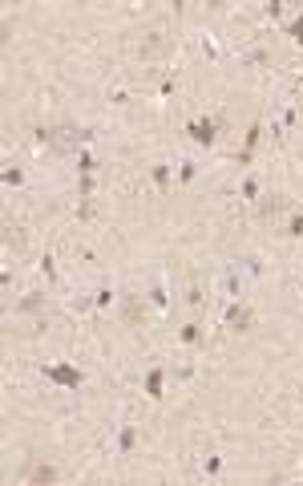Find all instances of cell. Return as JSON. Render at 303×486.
Here are the masks:
<instances>
[{"instance_id":"obj_5","label":"cell","mask_w":303,"mask_h":486,"mask_svg":"<svg viewBox=\"0 0 303 486\" xmlns=\"http://www.w3.org/2000/svg\"><path fill=\"white\" fill-rule=\"evenodd\" d=\"M279 207H283V195H263V199H259V215L263 219L279 215Z\"/></svg>"},{"instance_id":"obj_10","label":"cell","mask_w":303,"mask_h":486,"mask_svg":"<svg viewBox=\"0 0 303 486\" xmlns=\"http://www.w3.org/2000/svg\"><path fill=\"white\" fill-rule=\"evenodd\" d=\"M29 482H57V470H53V466H41V470L29 474Z\"/></svg>"},{"instance_id":"obj_2","label":"cell","mask_w":303,"mask_h":486,"mask_svg":"<svg viewBox=\"0 0 303 486\" xmlns=\"http://www.w3.org/2000/svg\"><path fill=\"white\" fill-rule=\"evenodd\" d=\"M45 377L57 381V385H69V389H77V385H81L77 365H45Z\"/></svg>"},{"instance_id":"obj_3","label":"cell","mask_w":303,"mask_h":486,"mask_svg":"<svg viewBox=\"0 0 303 486\" xmlns=\"http://www.w3.org/2000/svg\"><path fill=\"white\" fill-rule=\"evenodd\" d=\"M186 134L198 142V146H214V122L210 118H202V122H190L186 126Z\"/></svg>"},{"instance_id":"obj_16","label":"cell","mask_w":303,"mask_h":486,"mask_svg":"<svg viewBox=\"0 0 303 486\" xmlns=\"http://www.w3.org/2000/svg\"><path fill=\"white\" fill-rule=\"evenodd\" d=\"M142 316V304L138 300H125V320H138Z\"/></svg>"},{"instance_id":"obj_11","label":"cell","mask_w":303,"mask_h":486,"mask_svg":"<svg viewBox=\"0 0 303 486\" xmlns=\"http://www.w3.org/2000/svg\"><path fill=\"white\" fill-rule=\"evenodd\" d=\"M20 182H24V174H20L16 166H8V170H4V187H20Z\"/></svg>"},{"instance_id":"obj_8","label":"cell","mask_w":303,"mask_h":486,"mask_svg":"<svg viewBox=\"0 0 303 486\" xmlns=\"http://www.w3.org/2000/svg\"><path fill=\"white\" fill-rule=\"evenodd\" d=\"M178 340H182V344H198V340H202V328H198V324H186V328L178 332Z\"/></svg>"},{"instance_id":"obj_14","label":"cell","mask_w":303,"mask_h":486,"mask_svg":"<svg viewBox=\"0 0 303 486\" xmlns=\"http://www.w3.org/2000/svg\"><path fill=\"white\" fill-rule=\"evenodd\" d=\"M41 271H45V275H49V280H53V275H57V260H53L49 251H45V256H41Z\"/></svg>"},{"instance_id":"obj_22","label":"cell","mask_w":303,"mask_h":486,"mask_svg":"<svg viewBox=\"0 0 303 486\" xmlns=\"http://www.w3.org/2000/svg\"><path fill=\"white\" fill-rule=\"evenodd\" d=\"M77 191H81V195H89V191H93V178H89V174H81V182H77Z\"/></svg>"},{"instance_id":"obj_21","label":"cell","mask_w":303,"mask_h":486,"mask_svg":"<svg viewBox=\"0 0 303 486\" xmlns=\"http://www.w3.org/2000/svg\"><path fill=\"white\" fill-rule=\"evenodd\" d=\"M150 296H154V304H158V308H166V292H162V284H154Z\"/></svg>"},{"instance_id":"obj_13","label":"cell","mask_w":303,"mask_h":486,"mask_svg":"<svg viewBox=\"0 0 303 486\" xmlns=\"http://www.w3.org/2000/svg\"><path fill=\"white\" fill-rule=\"evenodd\" d=\"M37 308H41V296H24V300H20V308H16V312H37Z\"/></svg>"},{"instance_id":"obj_15","label":"cell","mask_w":303,"mask_h":486,"mask_svg":"<svg viewBox=\"0 0 303 486\" xmlns=\"http://www.w3.org/2000/svg\"><path fill=\"white\" fill-rule=\"evenodd\" d=\"M186 300H190V308H198V304H202V288H198V284L186 288Z\"/></svg>"},{"instance_id":"obj_18","label":"cell","mask_w":303,"mask_h":486,"mask_svg":"<svg viewBox=\"0 0 303 486\" xmlns=\"http://www.w3.org/2000/svg\"><path fill=\"white\" fill-rule=\"evenodd\" d=\"M93 300H97V308H109V304H113V292H109V288H101Z\"/></svg>"},{"instance_id":"obj_19","label":"cell","mask_w":303,"mask_h":486,"mask_svg":"<svg viewBox=\"0 0 303 486\" xmlns=\"http://www.w3.org/2000/svg\"><path fill=\"white\" fill-rule=\"evenodd\" d=\"M287 235H303V215H291V223H287Z\"/></svg>"},{"instance_id":"obj_24","label":"cell","mask_w":303,"mask_h":486,"mask_svg":"<svg viewBox=\"0 0 303 486\" xmlns=\"http://www.w3.org/2000/svg\"><path fill=\"white\" fill-rule=\"evenodd\" d=\"M291 37H295V41H299V45H303V16H299V20H295V25H291Z\"/></svg>"},{"instance_id":"obj_9","label":"cell","mask_w":303,"mask_h":486,"mask_svg":"<svg viewBox=\"0 0 303 486\" xmlns=\"http://www.w3.org/2000/svg\"><path fill=\"white\" fill-rule=\"evenodd\" d=\"M117 446H121V450H134V446H138V430H134V426H125V430L117 433Z\"/></svg>"},{"instance_id":"obj_12","label":"cell","mask_w":303,"mask_h":486,"mask_svg":"<svg viewBox=\"0 0 303 486\" xmlns=\"http://www.w3.org/2000/svg\"><path fill=\"white\" fill-rule=\"evenodd\" d=\"M158 187H170V166H154V174H150Z\"/></svg>"},{"instance_id":"obj_23","label":"cell","mask_w":303,"mask_h":486,"mask_svg":"<svg viewBox=\"0 0 303 486\" xmlns=\"http://www.w3.org/2000/svg\"><path fill=\"white\" fill-rule=\"evenodd\" d=\"M243 195H251V199L259 195V182H255V178H247V182H243Z\"/></svg>"},{"instance_id":"obj_7","label":"cell","mask_w":303,"mask_h":486,"mask_svg":"<svg viewBox=\"0 0 303 486\" xmlns=\"http://www.w3.org/2000/svg\"><path fill=\"white\" fill-rule=\"evenodd\" d=\"M146 393H150V397H162V369H150V373H146Z\"/></svg>"},{"instance_id":"obj_4","label":"cell","mask_w":303,"mask_h":486,"mask_svg":"<svg viewBox=\"0 0 303 486\" xmlns=\"http://www.w3.org/2000/svg\"><path fill=\"white\" fill-rule=\"evenodd\" d=\"M226 328H239V332L251 328V308H247V304H231V308H226Z\"/></svg>"},{"instance_id":"obj_17","label":"cell","mask_w":303,"mask_h":486,"mask_svg":"<svg viewBox=\"0 0 303 486\" xmlns=\"http://www.w3.org/2000/svg\"><path fill=\"white\" fill-rule=\"evenodd\" d=\"M77 166L89 174V170H93V154H89V150H81V154H77Z\"/></svg>"},{"instance_id":"obj_1","label":"cell","mask_w":303,"mask_h":486,"mask_svg":"<svg viewBox=\"0 0 303 486\" xmlns=\"http://www.w3.org/2000/svg\"><path fill=\"white\" fill-rule=\"evenodd\" d=\"M37 138H41V142H49L53 150H69V146L89 142V138H93V130H85V126H57V130H37Z\"/></svg>"},{"instance_id":"obj_20","label":"cell","mask_w":303,"mask_h":486,"mask_svg":"<svg viewBox=\"0 0 303 486\" xmlns=\"http://www.w3.org/2000/svg\"><path fill=\"white\" fill-rule=\"evenodd\" d=\"M194 178V162H182V170H178V182H190Z\"/></svg>"},{"instance_id":"obj_6","label":"cell","mask_w":303,"mask_h":486,"mask_svg":"<svg viewBox=\"0 0 303 486\" xmlns=\"http://www.w3.org/2000/svg\"><path fill=\"white\" fill-rule=\"evenodd\" d=\"M259 138H263V122H255L251 130H247V146H243V154H239V158H243V162L251 158V150H255V146H259Z\"/></svg>"}]
</instances>
